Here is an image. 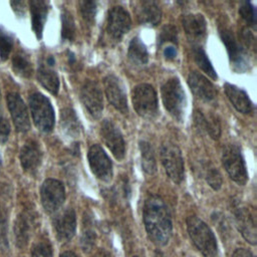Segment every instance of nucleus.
Instances as JSON below:
<instances>
[{
    "mask_svg": "<svg viewBox=\"0 0 257 257\" xmlns=\"http://www.w3.org/2000/svg\"><path fill=\"white\" fill-rule=\"evenodd\" d=\"M143 220L151 241L165 246L172 235V220L164 201L155 195L147 198L143 209Z\"/></svg>",
    "mask_w": 257,
    "mask_h": 257,
    "instance_id": "1",
    "label": "nucleus"
},
{
    "mask_svg": "<svg viewBox=\"0 0 257 257\" xmlns=\"http://www.w3.org/2000/svg\"><path fill=\"white\" fill-rule=\"evenodd\" d=\"M187 228L191 240L205 257H218L215 235L203 220L196 216H190L187 219Z\"/></svg>",
    "mask_w": 257,
    "mask_h": 257,
    "instance_id": "2",
    "label": "nucleus"
},
{
    "mask_svg": "<svg viewBox=\"0 0 257 257\" xmlns=\"http://www.w3.org/2000/svg\"><path fill=\"white\" fill-rule=\"evenodd\" d=\"M162 100L167 111L178 121H182L186 110V94L177 77L168 79L161 87Z\"/></svg>",
    "mask_w": 257,
    "mask_h": 257,
    "instance_id": "3",
    "label": "nucleus"
},
{
    "mask_svg": "<svg viewBox=\"0 0 257 257\" xmlns=\"http://www.w3.org/2000/svg\"><path fill=\"white\" fill-rule=\"evenodd\" d=\"M132 101L135 110L144 118H154L158 114V96L154 87L141 83L134 87Z\"/></svg>",
    "mask_w": 257,
    "mask_h": 257,
    "instance_id": "4",
    "label": "nucleus"
},
{
    "mask_svg": "<svg viewBox=\"0 0 257 257\" xmlns=\"http://www.w3.org/2000/svg\"><path fill=\"white\" fill-rule=\"evenodd\" d=\"M29 106L33 121L41 132L48 133L54 125V110L49 99L39 92L29 96Z\"/></svg>",
    "mask_w": 257,
    "mask_h": 257,
    "instance_id": "5",
    "label": "nucleus"
},
{
    "mask_svg": "<svg viewBox=\"0 0 257 257\" xmlns=\"http://www.w3.org/2000/svg\"><path fill=\"white\" fill-rule=\"evenodd\" d=\"M222 163L230 178L239 185H245L248 174L241 150L236 145H227L222 152Z\"/></svg>",
    "mask_w": 257,
    "mask_h": 257,
    "instance_id": "6",
    "label": "nucleus"
},
{
    "mask_svg": "<svg viewBox=\"0 0 257 257\" xmlns=\"http://www.w3.org/2000/svg\"><path fill=\"white\" fill-rule=\"evenodd\" d=\"M161 159L168 177L180 184L184 180V162L179 147L173 143H164L161 147Z\"/></svg>",
    "mask_w": 257,
    "mask_h": 257,
    "instance_id": "7",
    "label": "nucleus"
},
{
    "mask_svg": "<svg viewBox=\"0 0 257 257\" xmlns=\"http://www.w3.org/2000/svg\"><path fill=\"white\" fill-rule=\"evenodd\" d=\"M40 198L46 212L53 213L57 211L65 200L63 184L55 179H46L40 188Z\"/></svg>",
    "mask_w": 257,
    "mask_h": 257,
    "instance_id": "8",
    "label": "nucleus"
},
{
    "mask_svg": "<svg viewBox=\"0 0 257 257\" xmlns=\"http://www.w3.org/2000/svg\"><path fill=\"white\" fill-rule=\"evenodd\" d=\"M220 36L229 54V59L234 70L241 72L248 67V55L242 45L237 41L232 31L227 28L220 29Z\"/></svg>",
    "mask_w": 257,
    "mask_h": 257,
    "instance_id": "9",
    "label": "nucleus"
},
{
    "mask_svg": "<svg viewBox=\"0 0 257 257\" xmlns=\"http://www.w3.org/2000/svg\"><path fill=\"white\" fill-rule=\"evenodd\" d=\"M87 160L93 175L103 182L112 178V164L109 157L98 145H93L87 153Z\"/></svg>",
    "mask_w": 257,
    "mask_h": 257,
    "instance_id": "10",
    "label": "nucleus"
},
{
    "mask_svg": "<svg viewBox=\"0 0 257 257\" xmlns=\"http://www.w3.org/2000/svg\"><path fill=\"white\" fill-rule=\"evenodd\" d=\"M100 137L115 159L122 160L125 155L123 137L115 124L109 119H103L100 124Z\"/></svg>",
    "mask_w": 257,
    "mask_h": 257,
    "instance_id": "11",
    "label": "nucleus"
},
{
    "mask_svg": "<svg viewBox=\"0 0 257 257\" xmlns=\"http://www.w3.org/2000/svg\"><path fill=\"white\" fill-rule=\"evenodd\" d=\"M80 99L92 117L98 118L101 115L103 109V97L96 82L86 80L82 84L80 89Z\"/></svg>",
    "mask_w": 257,
    "mask_h": 257,
    "instance_id": "12",
    "label": "nucleus"
},
{
    "mask_svg": "<svg viewBox=\"0 0 257 257\" xmlns=\"http://www.w3.org/2000/svg\"><path fill=\"white\" fill-rule=\"evenodd\" d=\"M105 95L108 101L121 113H127V100L121 80L114 74H108L103 79Z\"/></svg>",
    "mask_w": 257,
    "mask_h": 257,
    "instance_id": "13",
    "label": "nucleus"
},
{
    "mask_svg": "<svg viewBox=\"0 0 257 257\" xmlns=\"http://www.w3.org/2000/svg\"><path fill=\"white\" fill-rule=\"evenodd\" d=\"M132 20L130 14L120 6L111 7L107 14L106 29L113 39H120L131 28Z\"/></svg>",
    "mask_w": 257,
    "mask_h": 257,
    "instance_id": "14",
    "label": "nucleus"
},
{
    "mask_svg": "<svg viewBox=\"0 0 257 257\" xmlns=\"http://www.w3.org/2000/svg\"><path fill=\"white\" fill-rule=\"evenodd\" d=\"M6 99L16 130L21 133L29 131L30 120L28 116V111L21 96L16 92H9Z\"/></svg>",
    "mask_w": 257,
    "mask_h": 257,
    "instance_id": "15",
    "label": "nucleus"
},
{
    "mask_svg": "<svg viewBox=\"0 0 257 257\" xmlns=\"http://www.w3.org/2000/svg\"><path fill=\"white\" fill-rule=\"evenodd\" d=\"M236 226L245 240L252 245L256 244V218L255 212L248 207L241 206L235 210Z\"/></svg>",
    "mask_w": 257,
    "mask_h": 257,
    "instance_id": "16",
    "label": "nucleus"
},
{
    "mask_svg": "<svg viewBox=\"0 0 257 257\" xmlns=\"http://www.w3.org/2000/svg\"><path fill=\"white\" fill-rule=\"evenodd\" d=\"M53 227L59 241L67 242L75 234L76 216L72 208L59 212L53 219Z\"/></svg>",
    "mask_w": 257,
    "mask_h": 257,
    "instance_id": "17",
    "label": "nucleus"
},
{
    "mask_svg": "<svg viewBox=\"0 0 257 257\" xmlns=\"http://www.w3.org/2000/svg\"><path fill=\"white\" fill-rule=\"evenodd\" d=\"M188 83L192 92L201 100L213 101L217 97V89L214 84L203 74L192 71L188 77Z\"/></svg>",
    "mask_w": 257,
    "mask_h": 257,
    "instance_id": "18",
    "label": "nucleus"
},
{
    "mask_svg": "<svg viewBox=\"0 0 257 257\" xmlns=\"http://www.w3.org/2000/svg\"><path fill=\"white\" fill-rule=\"evenodd\" d=\"M19 158L23 170L29 174H34L42 160V152L38 143L33 140L27 141L20 151Z\"/></svg>",
    "mask_w": 257,
    "mask_h": 257,
    "instance_id": "19",
    "label": "nucleus"
},
{
    "mask_svg": "<svg viewBox=\"0 0 257 257\" xmlns=\"http://www.w3.org/2000/svg\"><path fill=\"white\" fill-rule=\"evenodd\" d=\"M136 17L140 24L156 26L162 18V11L155 1H139L135 6Z\"/></svg>",
    "mask_w": 257,
    "mask_h": 257,
    "instance_id": "20",
    "label": "nucleus"
},
{
    "mask_svg": "<svg viewBox=\"0 0 257 257\" xmlns=\"http://www.w3.org/2000/svg\"><path fill=\"white\" fill-rule=\"evenodd\" d=\"M183 26L191 41L200 42L206 35V20L202 14H187L183 17Z\"/></svg>",
    "mask_w": 257,
    "mask_h": 257,
    "instance_id": "21",
    "label": "nucleus"
},
{
    "mask_svg": "<svg viewBox=\"0 0 257 257\" xmlns=\"http://www.w3.org/2000/svg\"><path fill=\"white\" fill-rule=\"evenodd\" d=\"M224 90L227 97L238 111L242 113H249L252 111L253 103L243 89L237 87L236 85L225 83Z\"/></svg>",
    "mask_w": 257,
    "mask_h": 257,
    "instance_id": "22",
    "label": "nucleus"
},
{
    "mask_svg": "<svg viewBox=\"0 0 257 257\" xmlns=\"http://www.w3.org/2000/svg\"><path fill=\"white\" fill-rule=\"evenodd\" d=\"M33 225V218L28 212H23L18 215L15 225L14 234L15 242L19 248H24L29 240L31 229Z\"/></svg>",
    "mask_w": 257,
    "mask_h": 257,
    "instance_id": "23",
    "label": "nucleus"
},
{
    "mask_svg": "<svg viewBox=\"0 0 257 257\" xmlns=\"http://www.w3.org/2000/svg\"><path fill=\"white\" fill-rule=\"evenodd\" d=\"M37 79L50 93L57 94L59 89V78L53 69V66L47 64L46 61L39 64L37 69Z\"/></svg>",
    "mask_w": 257,
    "mask_h": 257,
    "instance_id": "24",
    "label": "nucleus"
},
{
    "mask_svg": "<svg viewBox=\"0 0 257 257\" xmlns=\"http://www.w3.org/2000/svg\"><path fill=\"white\" fill-rule=\"evenodd\" d=\"M60 128L68 138H77L80 135L81 124L72 108L65 107L60 111Z\"/></svg>",
    "mask_w": 257,
    "mask_h": 257,
    "instance_id": "25",
    "label": "nucleus"
},
{
    "mask_svg": "<svg viewBox=\"0 0 257 257\" xmlns=\"http://www.w3.org/2000/svg\"><path fill=\"white\" fill-rule=\"evenodd\" d=\"M30 10L32 29L37 38H41L44 23L48 12V4L45 1L33 0L30 2Z\"/></svg>",
    "mask_w": 257,
    "mask_h": 257,
    "instance_id": "26",
    "label": "nucleus"
},
{
    "mask_svg": "<svg viewBox=\"0 0 257 257\" xmlns=\"http://www.w3.org/2000/svg\"><path fill=\"white\" fill-rule=\"evenodd\" d=\"M194 122L197 128L207 132L212 139H219L221 135V125L215 116L211 115L208 118L201 110L196 109L194 112Z\"/></svg>",
    "mask_w": 257,
    "mask_h": 257,
    "instance_id": "27",
    "label": "nucleus"
},
{
    "mask_svg": "<svg viewBox=\"0 0 257 257\" xmlns=\"http://www.w3.org/2000/svg\"><path fill=\"white\" fill-rule=\"evenodd\" d=\"M127 57L136 65H145L149 60V53L146 45L139 37L132 39L127 49Z\"/></svg>",
    "mask_w": 257,
    "mask_h": 257,
    "instance_id": "28",
    "label": "nucleus"
},
{
    "mask_svg": "<svg viewBox=\"0 0 257 257\" xmlns=\"http://www.w3.org/2000/svg\"><path fill=\"white\" fill-rule=\"evenodd\" d=\"M140 151H141V160H142L143 170L149 175H154L157 172V163H156L154 149L152 148L150 143L146 141H141Z\"/></svg>",
    "mask_w": 257,
    "mask_h": 257,
    "instance_id": "29",
    "label": "nucleus"
},
{
    "mask_svg": "<svg viewBox=\"0 0 257 257\" xmlns=\"http://www.w3.org/2000/svg\"><path fill=\"white\" fill-rule=\"evenodd\" d=\"M12 67L15 73L22 77H30L33 70L31 61L24 52H18L13 56Z\"/></svg>",
    "mask_w": 257,
    "mask_h": 257,
    "instance_id": "30",
    "label": "nucleus"
},
{
    "mask_svg": "<svg viewBox=\"0 0 257 257\" xmlns=\"http://www.w3.org/2000/svg\"><path fill=\"white\" fill-rule=\"evenodd\" d=\"M193 55H194V59H195V62L197 63V65L205 73H207L211 78L217 79V73H216L214 67L212 66L210 60L208 59L207 54L205 53L203 48L195 45L193 48Z\"/></svg>",
    "mask_w": 257,
    "mask_h": 257,
    "instance_id": "31",
    "label": "nucleus"
},
{
    "mask_svg": "<svg viewBox=\"0 0 257 257\" xmlns=\"http://www.w3.org/2000/svg\"><path fill=\"white\" fill-rule=\"evenodd\" d=\"M95 231L93 229V223L90 216H85L83 221V230L81 235V247L84 251H89L94 245Z\"/></svg>",
    "mask_w": 257,
    "mask_h": 257,
    "instance_id": "32",
    "label": "nucleus"
},
{
    "mask_svg": "<svg viewBox=\"0 0 257 257\" xmlns=\"http://www.w3.org/2000/svg\"><path fill=\"white\" fill-rule=\"evenodd\" d=\"M62 28H61V37L65 41H73L75 36V24L71 13L67 10H64L61 15Z\"/></svg>",
    "mask_w": 257,
    "mask_h": 257,
    "instance_id": "33",
    "label": "nucleus"
},
{
    "mask_svg": "<svg viewBox=\"0 0 257 257\" xmlns=\"http://www.w3.org/2000/svg\"><path fill=\"white\" fill-rule=\"evenodd\" d=\"M204 176L209 186L214 190H219L222 186V176L219 171L211 164L208 163L204 166Z\"/></svg>",
    "mask_w": 257,
    "mask_h": 257,
    "instance_id": "34",
    "label": "nucleus"
},
{
    "mask_svg": "<svg viewBox=\"0 0 257 257\" xmlns=\"http://www.w3.org/2000/svg\"><path fill=\"white\" fill-rule=\"evenodd\" d=\"M13 46V39L11 35L4 29L0 28V58L6 60L11 52Z\"/></svg>",
    "mask_w": 257,
    "mask_h": 257,
    "instance_id": "35",
    "label": "nucleus"
},
{
    "mask_svg": "<svg viewBox=\"0 0 257 257\" xmlns=\"http://www.w3.org/2000/svg\"><path fill=\"white\" fill-rule=\"evenodd\" d=\"M241 17L246 21L249 26L255 27L256 25V11L250 2H242L239 8Z\"/></svg>",
    "mask_w": 257,
    "mask_h": 257,
    "instance_id": "36",
    "label": "nucleus"
},
{
    "mask_svg": "<svg viewBox=\"0 0 257 257\" xmlns=\"http://www.w3.org/2000/svg\"><path fill=\"white\" fill-rule=\"evenodd\" d=\"M79 12L82 18L90 23L94 20V16L96 13V3L93 1H80L79 3Z\"/></svg>",
    "mask_w": 257,
    "mask_h": 257,
    "instance_id": "37",
    "label": "nucleus"
},
{
    "mask_svg": "<svg viewBox=\"0 0 257 257\" xmlns=\"http://www.w3.org/2000/svg\"><path fill=\"white\" fill-rule=\"evenodd\" d=\"M7 228H8V214L3 206H0V246L7 247Z\"/></svg>",
    "mask_w": 257,
    "mask_h": 257,
    "instance_id": "38",
    "label": "nucleus"
},
{
    "mask_svg": "<svg viewBox=\"0 0 257 257\" xmlns=\"http://www.w3.org/2000/svg\"><path fill=\"white\" fill-rule=\"evenodd\" d=\"M31 257H52V250L49 242L41 241L35 245Z\"/></svg>",
    "mask_w": 257,
    "mask_h": 257,
    "instance_id": "39",
    "label": "nucleus"
},
{
    "mask_svg": "<svg viewBox=\"0 0 257 257\" xmlns=\"http://www.w3.org/2000/svg\"><path fill=\"white\" fill-rule=\"evenodd\" d=\"M166 41L177 42V30L172 25H166L160 34L159 43L163 44Z\"/></svg>",
    "mask_w": 257,
    "mask_h": 257,
    "instance_id": "40",
    "label": "nucleus"
},
{
    "mask_svg": "<svg viewBox=\"0 0 257 257\" xmlns=\"http://www.w3.org/2000/svg\"><path fill=\"white\" fill-rule=\"evenodd\" d=\"M10 134V124L7 118L0 111V144H4Z\"/></svg>",
    "mask_w": 257,
    "mask_h": 257,
    "instance_id": "41",
    "label": "nucleus"
},
{
    "mask_svg": "<svg viewBox=\"0 0 257 257\" xmlns=\"http://www.w3.org/2000/svg\"><path fill=\"white\" fill-rule=\"evenodd\" d=\"M232 257H255V256L251 251L245 248H238L237 250H235Z\"/></svg>",
    "mask_w": 257,
    "mask_h": 257,
    "instance_id": "42",
    "label": "nucleus"
},
{
    "mask_svg": "<svg viewBox=\"0 0 257 257\" xmlns=\"http://www.w3.org/2000/svg\"><path fill=\"white\" fill-rule=\"evenodd\" d=\"M177 55V50L174 46H167L164 49V56L167 59H174Z\"/></svg>",
    "mask_w": 257,
    "mask_h": 257,
    "instance_id": "43",
    "label": "nucleus"
},
{
    "mask_svg": "<svg viewBox=\"0 0 257 257\" xmlns=\"http://www.w3.org/2000/svg\"><path fill=\"white\" fill-rule=\"evenodd\" d=\"M11 6L17 13H23L25 11V4L22 1H16V2H11Z\"/></svg>",
    "mask_w": 257,
    "mask_h": 257,
    "instance_id": "44",
    "label": "nucleus"
},
{
    "mask_svg": "<svg viewBox=\"0 0 257 257\" xmlns=\"http://www.w3.org/2000/svg\"><path fill=\"white\" fill-rule=\"evenodd\" d=\"M60 257H77V256H76V254L73 253L72 251H65V252H63V253L60 255Z\"/></svg>",
    "mask_w": 257,
    "mask_h": 257,
    "instance_id": "45",
    "label": "nucleus"
},
{
    "mask_svg": "<svg viewBox=\"0 0 257 257\" xmlns=\"http://www.w3.org/2000/svg\"><path fill=\"white\" fill-rule=\"evenodd\" d=\"M153 257H166V256H165L161 251H156V252L154 253Z\"/></svg>",
    "mask_w": 257,
    "mask_h": 257,
    "instance_id": "46",
    "label": "nucleus"
},
{
    "mask_svg": "<svg viewBox=\"0 0 257 257\" xmlns=\"http://www.w3.org/2000/svg\"><path fill=\"white\" fill-rule=\"evenodd\" d=\"M0 168H1V159H0Z\"/></svg>",
    "mask_w": 257,
    "mask_h": 257,
    "instance_id": "47",
    "label": "nucleus"
},
{
    "mask_svg": "<svg viewBox=\"0 0 257 257\" xmlns=\"http://www.w3.org/2000/svg\"><path fill=\"white\" fill-rule=\"evenodd\" d=\"M134 257H139V256H134Z\"/></svg>",
    "mask_w": 257,
    "mask_h": 257,
    "instance_id": "48",
    "label": "nucleus"
}]
</instances>
